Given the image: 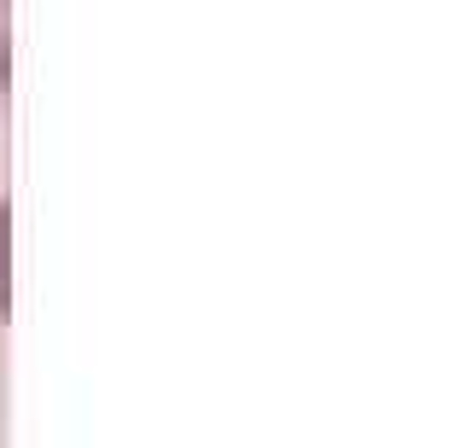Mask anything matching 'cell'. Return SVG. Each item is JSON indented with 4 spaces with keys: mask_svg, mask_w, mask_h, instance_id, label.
I'll list each match as a JSON object with an SVG mask.
<instances>
[{
    "mask_svg": "<svg viewBox=\"0 0 465 448\" xmlns=\"http://www.w3.org/2000/svg\"><path fill=\"white\" fill-rule=\"evenodd\" d=\"M6 303H12V210L0 198V321H6Z\"/></svg>",
    "mask_w": 465,
    "mask_h": 448,
    "instance_id": "obj_1",
    "label": "cell"
}]
</instances>
